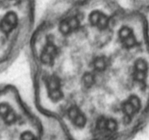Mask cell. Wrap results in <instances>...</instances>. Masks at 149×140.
I'll use <instances>...</instances> for the list:
<instances>
[{
  "mask_svg": "<svg viewBox=\"0 0 149 140\" xmlns=\"http://www.w3.org/2000/svg\"><path fill=\"white\" fill-rule=\"evenodd\" d=\"M72 31L35 36L31 54L36 106L76 129L94 120L95 132L130 125L149 106V46L145 35L124 24L116 32Z\"/></svg>",
  "mask_w": 149,
  "mask_h": 140,
  "instance_id": "1",
  "label": "cell"
},
{
  "mask_svg": "<svg viewBox=\"0 0 149 140\" xmlns=\"http://www.w3.org/2000/svg\"><path fill=\"white\" fill-rule=\"evenodd\" d=\"M20 19L15 11H9L4 14L0 21V30L8 36L18 28Z\"/></svg>",
  "mask_w": 149,
  "mask_h": 140,
  "instance_id": "2",
  "label": "cell"
}]
</instances>
